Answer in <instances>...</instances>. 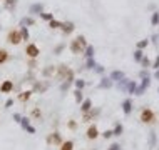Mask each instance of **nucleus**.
I'll return each mask as SVG.
<instances>
[{
	"mask_svg": "<svg viewBox=\"0 0 159 150\" xmlns=\"http://www.w3.org/2000/svg\"><path fill=\"white\" fill-rule=\"evenodd\" d=\"M69 128H71V130H75V128H77V124L74 122V120H69Z\"/></svg>",
	"mask_w": 159,
	"mask_h": 150,
	"instance_id": "33",
	"label": "nucleus"
},
{
	"mask_svg": "<svg viewBox=\"0 0 159 150\" xmlns=\"http://www.w3.org/2000/svg\"><path fill=\"white\" fill-rule=\"evenodd\" d=\"M30 97H32V90H27V92H22V94L19 95V100L20 102H27Z\"/></svg>",
	"mask_w": 159,
	"mask_h": 150,
	"instance_id": "18",
	"label": "nucleus"
},
{
	"mask_svg": "<svg viewBox=\"0 0 159 150\" xmlns=\"http://www.w3.org/2000/svg\"><path fill=\"white\" fill-rule=\"evenodd\" d=\"M15 2H17V0H7L5 2V5H7V9H12V7L15 5Z\"/></svg>",
	"mask_w": 159,
	"mask_h": 150,
	"instance_id": "35",
	"label": "nucleus"
},
{
	"mask_svg": "<svg viewBox=\"0 0 159 150\" xmlns=\"http://www.w3.org/2000/svg\"><path fill=\"white\" fill-rule=\"evenodd\" d=\"M62 48H64V45H59L55 48V54H59V52H62Z\"/></svg>",
	"mask_w": 159,
	"mask_h": 150,
	"instance_id": "45",
	"label": "nucleus"
},
{
	"mask_svg": "<svg viewBox=\"0 0 159 150\" xmlns=\"http://www.w3.org/2000/svg\"><path fill=\"white\" fill-rule=\"evenodd\" d=\"M109 150H121V145L119 144H112L111 147H109Z\"/></svg>",
	"mask_w": 159,
	"mask_h": 150,
	"instance_id": "39",
	"label": "nucleus"
},
{
	"mask_svg": "<svg viewBox=\"0 0 159 150\" xmlns=\"http://www.w3.org/2000/svg\"><path fill=\"white\" fill-rule=\"evenodd\" d=\"M97 113H99V108H96V110H94V108H91L89 112H85L84 115H82V120H80V122H91V120L97 115Z\"/></svg>",
	"mask_w": 159,
	"mask_h": 150,
	"instance_id": "8",
	"label": "nucleus"
},
{
	"mask_svg": "<svg viewBox=\"0 0 159 150\" xmlns=\"http://www.w3.org/2000/svg\"><path fill=\"white\" fill-rule=\"evenodd\" d=\"M7 60H9V52L3 50V48H0V63L7 62Z\"/></svg>",
	"mask_w": 159,
	"mask_h": 150,
	"instance_id": "20",
	"label": "nucleus"
},
{
	"mask_svg": "<svg viewBox=\"0 0 159 150\" xmlns=\"http://www.w3.org/2000/svg\"><path fill=\"white\" fill-rule=\"evenodd\" d=\"M136 88H137V83L134 82V80H129L127 87H126V92H127V94H136Z\"/></svg>",
	"mask_w": 159,
	"mask_h": 150,
	"instance_id": "15",
	"label": "nucleus"
},
{
	"mask_svg": "<svg viewBox=\"0 0 159 150\" xmlns=\"http://www.w3.org/2000/svg\"><path fill=\"white\" fill-rule=\"evenodd\" d=\"M94 70H96L97 74H104V67L102 65H96V67H94Z\"/></svg>",
	"mask_w": 159,
	"mask_h": 150,
	"instance_id": "37",
	"label": "nucleus"
},
{
	"mask_svg": "<svg viewBox=\"0 0 159 150\" xmlns=\"http://www.w3.org/2000/svg\"><path fill=\"white\" fill-rule=\"evenodd\" d=\"M74 83H75L77 88H80V90H82V88L85 87V82H84V80H74Z\"/></svg>",
	"mask_w": 159,
	"mask_h": 150,
	"instance_id": "29",
	"label": "nucleus"
},
{
	"mask_svg": "<svg viewBox=\"0 0 159 150\" xmlns=\"http://www.w3.org/2000/svg\"><path fill=\"white\" fill-rule=\"evenodd\" d=\"M92 108V102H91V99H84L82 100V103H80V112L85 113V112H89Z\"/></svg>",
	"mask_w": 159,
	"mask_h": 150,
	"instance_id": "12",
	"label": "nucleus"
},
{
	"mask_svg": "<svg viewBox=\"0 0 159 150\" xmlns=\"http://www.w3.org/2000/svg\"><path fill=\"white\" fill-rule=\"evenodd\" d=\"M149 85H151V79H149V77H144V79H142V83L136 88V95H142Z\"/></svg>",
	"mask_w": 159,
	"mask_h": 150,
	"instance_id": "7",
	"label": "nucleus"
},
{
	"mask_svg": "<svg viewBox=\"0 0 159 150\" xmlns=\"http://www.w3.org/2000/svg\"><path fill=\"white\" fill-rule=\"evenodd\" d=\"M60 28H62L64 34H71V32H74V28H75V27H74V23H72V22H64Z\"/></svg>",
	"mask_w": 159,
	"mask_h": 150,
	"instance_id": "14",
	"label": "nucleus"
},
{
	"mask_svg": "<svg viewBox=\"0 0 159 150\" xmlns=\"http://www.w3.org/2000/svg\"><path fill=\"white\" fill-rule=\"evenodd\" d=\"M25 54L30 57V59H37L39 54H40V50H39V47H37V45L30 43V45H27V48H25Z\"/></svg>",
	"mask_w": 159,
	"mask_h": 150,
	"instance_id": "6",
	"label": "nucleus"
},
{
	"mask_svg": "<svg viewBox=\"0 0 159 150\" xmlns=\"http://www.w3.org/2000/svg\"><path fill=\"white\" fill-rule=\"evenodd\" d=\"M112 83H114V80L111 79V77H102V79H101L99 87H101V88H111Z\"/></svg>",
	"mask_w": 159,
	"mask_h": 150,
	"instance_id": "10",
	"label": "nucleus"
},
{
	"mask_svg": "<svg viewBox=\"0 0 159 150\" xmlns=\"http://www.w3.org/2000/svg\"><path fill=\"white\" fill-rule=\"evenodd\" d=\"M85 65H87V68H94V67L97 65V63L94 62V59H92V57H91V59H87V63H85Z\"/></svg>",
	"mask_w": 159,
	"mask_h": 150,
	"instance_id": "30",
	"label": "nucleus"
},
{
	"mask_svg": "<svg viewBox=\"0 0 159 150\" xmlns=\"http://www.w3.org/2000/svg\"><path fill=\"white\" fill-rule=\"evenodd\" d=\"M124 77H126V75H124V72H121V70H114L112 74H111V79H112V80H116V82L122 80Z\"/></svg>",
	"mask_w": 159,
	"mask_h": 150,
	"instance_id": "16",
	"label": "nucleus"
},
{
	"mask_svg": "<svg viewBox=\"0 0 159 150\" xmlns=\"http://www.w3.org/2000/svg\"><path fill=\"white\" fill-rule=\"evenodd\" d=\"M122 112H124L126 115H129V113L132 112V102H131V99H126L124 102H122Z\"/></svg>",
	"mask_w": 159,
	"mask_h": 150,
	"instance_id": "11",
	"label": "nucleus"
},
{
	"mask_svg": "<svg viewBox=\"0 0 159 150\" xmlns=\"http://www.w3.org/2000/svg\"><path fill=\"white\" fill-rule=\"evenodd\" d=\"M84 52H85V57H87V59H91V57H94V45H87Z\"/></svg>",
	"mask_w": 159,
	"mask_h": 150,
	"instance_id": "22",
	"label": "nucleus"
},
{
	"mask_svg": "<svg viewBox=\"0 0 159 150\" xmlns=\"http://www.w3.org/2000/svg\"><path fill=\"white\" fill-rule=\"evenodd\" d=\"M24 23H27V25H34V18H25Z\"/></svg>",
	"mask_w": 159,
	"mask_h": 150,
	"instance_id": "41",
	"label": "nucleus"
},
{
	"mask_svg": "<svg viewBox=\"0 0 159 150\" xmlns=\"http://www.w3.org/2000/svg\"><path fill=\"white\" fill-rule=\"evenodd\" d=\"M49 27H50V28H60V27H62V23L52 18V20H50V23H49Z\"/></svg>",
	"mask_w": 159,
	"mask_h": 150,
	"instance_id": "26",
	"label": "nucleus"
},
{
	"mask_svg": "<svg viewBox=\"0 0 159 150\" xmlns=\"http://www.w3.org/2000/svg\"><path fill=\"white\" fill-rule=\"evenodd\" d=\"M12 88H14V83H12L10 80H5V82L2 83V87H0V92H2V94H9V92H12Z\"/></svg>",
	"mask_w": 159,
	"mask_h": 150,
	"instance_id": "13",
	"label": "nucleus"
},
{
	"mask_svg": "<svg viewBox=\"0 0 159 150\" xmlns=\"http://www.w3.org/2000/svg\"><path fill=\"white\" fill-rule=\"evenodd\" d=\"M122 132H124V127H122L121 124H116V127H114L112 133H114L116 137H121V135H122Z\"/></svg>",
	"mask_w": 159,
	"mask_h": 150,
	"instance_id": "19",
	"label": "nucleus"
},
{
	"mask_svg": "<svg viewBox=\"0 0 159 150\" xmlns=\"http://www.w3.org/2000/svg\"><path fill=\"white\" fill-rule=\"evenodd\" d=\"M32 12H42V5H39V3L32 5Z\"/></svg>",
	"mask_w": 159,
	"mask_h": 150,
	"instance_id": "34",
	"label": "nucleus"
},
{
	"mask_svg": "<svg viewBox=\"0 0 159 150\" xmlns=\"http://www.w3.org/2000/svg\"><path fill=\"white\" fill-rule=\"evenodd\" d=\"M25 130H27L28 133H35V128H34V127H32V125H28V127L25 128Z\"/></svg>",
	"mask_w": 159,
	"mask_h": 150,
	"instance_id": "42",
	"label": "nucleus"
},
{
	"mask_svg": "<svg viewBox=\"0 0 159 150\" xmlns=\"http://www.w3.org/2000/svg\"><path fill=\"white\" fill-rule=\"evenodd\" d=\"M154 77H156V79H159V68L156 70V74H154Z\"/></svg>",
	"mask_w": 159,
	"mask_h": 150,
	"instance_id": "47",
	"label": "nucleus"
},
{
	"mask_svg": "<svg viewBox=\"0 0 159 150\" xmlns=\"http://www.w3.org/2000/svg\"><path fill=\"white\" fill-rule=\"evenodd\" d=\"M12 103H14V100H7V103H5V107H12Z\"/></svg>",
	"mask_w": 159,
	"mask_h": 150,
	"instance_id": "46",
	"label": "nucleus"
},
{
	"mask_svg": "<svg viewBox=\"0 0 159 150\" xmlns=\"http://www.w3.org/2000/svg\"><path fill=\"white\" fill-rule=\"evenodd\" d=\"M20 35H22V40H28V37H30V35H28V30L25 27L20 28Z\"/></svg>",
	"mask_w": 159,
	"mask_h": 150,
	"instance_id": "24",
	"label": "nucleus"
},
{
	"mask_svg": "<svg viewBox=\"0 0 159 150\" xmlns=\"http://www.w3.org/2000/svg\"><path fill=\"white\" fill-rule=\"evenodd\" d=\"M74 97H75V102L77 103H80L84 100V95H82V90H80V88H77V90L74 92Z\"/></svg>",
	"mask_w": 159,
	"mask_h": 150,
	"instance_id": "21",
	"label": "nucleus"
},
{
	"mask_svg": "<svg viewBox=\"0 0 159 150\" xmlns=\"http://www.w3.org/2000/svg\"><path fill=\"white\" fill-rule=\"evenodd\" d=\"M139 75H141V79H144V77H149V75H148V72H146V70H142Z\"/></svg>",
	"mask_w": 159,
	"mask_h": 150,
	"instance_id": "44",
	"label": "nucleus"
},
{
	"mask_svg": "<svg viewBox=\"0 0 159 150\" xmlns=\"http://www.w3.org/2000/svg\"><path fill=\"white\" fill-rule=\"evenodd\" d=\"M32 115H34V117H42V113H40V110H39V108H34V112H32Z\"/></svg>",
	"mask_w": 159,
	"mask_h": 150,
	"instance_id": "40",
	"label": "nucleus"
},
{
	"mask_svg": "<svg viewBox=\"0 0 159 150\" xmlns=\"http://www.w3.org/2000/svg\"><path fill=\"white\" fill-rule=\"evenodd\" d=\"M69 72H71V68H69L67 65H59L57 67V79H60V80H64V82H66V79H67V75H69Z\"/></svg>",
	"mask_w": 159,
	"mask_h": 150,
	"instance_id": "5",
	"label": "nucleus"
},
{
	"mask_svg": "<svg viewBox=\"0 0 159 150\" xmlns=\"http://www.w3.org/2000/svg\"><path fill=\"white\" fill-rule=\"evenodd\" d=\"M85 47H87V42H85V37L84 35H79V37H75L74 40H72L71 43V52L75 55L82 54V52L85 50Z\"/></svg>",
	"mask_w": 159,
	"mask_h": 150,
	"instance_id": "1",
	"label": "nucleus"
},
{
	"mask_svg": "<svg viewBox=\"0 0 159 150\" xmlns=\"http://www.w3.org/2000/svg\"><path fill=\"white\" fill-rule=\"evenodd\" d=\"M112 135H114V133H112V130H105V132L102 133V137H104L105 140H107V139H111Z\"/></svg>",
	"mask_w": 159,
	"mask_h": 150,
	"instance_id": "31",
	"label": "nucleus"
},
{
	"mask_svg": "<svg viewBox=\"0 0 159 150\" xmlns=\"http://www.w3.org/2000/svg\"><path fill=\"white\" fill-rule=\"evenodd\" d=\"M7 42L12 43V45H19L22 42V35H20V30H12L7 35Z\"/></svg>",
	"mask_w": 159,
	"mask_h": 150,
	"instance_id": "2",
	"label": "nucleus"
},
{
	"mask_svg": "<svg viewBox=\"0 0 159 150\" xmlns=\"http://www.w3.org/2000/svg\"><path fill=\"white\" fill-rule=\"evenodd\" d=\"M141 63H142V65H144V67H149V65H151V62H149V59H148V57H142Z\"/></svg>",
	"mask_w": 159,
	"mask_h": 150,
	"instance_id": "32",
	"label": "nucleus"
},
{
	"mask_svg": "<svg viewBox=\"0 0 159 150\" xmlns=\"http://www.w3.org/2000/svg\"><path fill=\"white\" fill-rule=\"evenodd\" d=\"M40 17H42L44 20H49V22H50V20H52V18H54V17H52V15H50V14H40Z\"/></svg>",
	"mask_w": 159,
	"mask_h": 150,
	"instance_id": "36",
	"label": "nucleus"
},
{
	"mask_svg": "<svg viewBox=\"0 0 159 150\" xmlns=\"http://www.w3.org/2000/svg\"><path fill=\"white\" fill-rule=\"evenodd\" d=\"M47 144L50 145H62V137H60V133L59 132H54V133H50V135L47 137Z\"/></svg>",
	"mask_w": 159,
	"mask_h": 150,
	"instance_id": "4",
	"label": "nucleus"
},
{
	"mask_svg": "<svg viewBox=\"0 0 159 150\" xmlns=\"http://www.w3.org/2000/svg\"><path fill=\"white\" fill-rule=\"evenodd\" d=\"M60 150H74V142H72V140L62 142V145H60Z\"/></svg>",
	"mask_w": 159,
	"mask_h": 150,
	"instance_id": "17",
	"label": "nucleus"
},
{
	"mask_svg": "<svg viewBox=\"0 0 159 150\" xmlns=\"http://www.w3.org/2000/svg\"><path fill=\"white\" fill-rule=\"evenodd\" d=\"M14 120H15V122H20V120H22V117H20L19 113H15V115H14Z\"/></svg>",
	"mask_w": 159,
	"mask_h": 150,
	"instance_id": "43",
	"label": "nucleus"
},
{
	"mask_svg": "<svg viewBox=\"0 0 159 150\" xmlns=\"http://www.w3.org/2000/svg\"><path fill=\"white\" fill-rule=\"evenodd\" d=\"M153 68H156V70H157V68H159V55L156 57V59H154V63H153Z\"/></svg>",
	"mask_w": 159,
	"mask_h": 150,
	"instance_id": "38",
	"label": "nucleus"
},
{
	"mask_svg": "<svg viewBox=\"0 0 159 150\" xmlns=\"http://www.w3.org/2000/svg\"><path fill=\"white\" fill-rule=\"evenodd\" d=\"M151 23H153V25H157V23H159V12H154V14H153V17H151Z\"/></svg>",
	"mask_w": 159,
	"mask_h": 150,
	"instance_id": "25",
	"label": "nucleus"
},
{
	"mask_svg": "<svg viewBox=\"0 0 159 150\" xmlns=\"http://www.w3.org/2000/svg\"><path fill=\"white\" fill-rule=\"evenodd\" d=\"M149 145H151V147H154V145H156V133H154V132L149 133Z\"/></svg>",
	"mask_w": 159,
	"mask_h": 150,
	"instance_id": "27",
	"label": "nucleus"
},
{
	"mask_svg": "<svg viewBox=\"0 0 159 150\" xmlns=\"http://www.w3.org/2000/svg\"><path fill=\"white\" fill-rule=\"evenodd\" d=\"M142 57H144V55H142V50H141V48H137V50L134 52V60H136V62H141Z\"/></svg>",
	"mask_w": 159,
	"mask_h": 150,
	"instance_id": "23",
	"label": "nucleus"
},
{
	"mask_svg": "<svg viewBox=\"0 0 159 150\" xmlns=\"http://www.w3.org/2000/svg\"><path fill=\"white\" fill-rule=\"evenodd\" d=\"M148 43H149L148 39H146V40H141V42H137V48H141V50H142V48L148 47Z\"/></svg>",
	"mask_w": 159,
	"mask_h": 150,
	"instance_id": "28",
	"label": "nucleus"
},
{
	"mask_svg": "<svg viewBox=\"0 0 159 150\" xmlns=\"http://www.w3.org/2000/svg\"><path fill=\"white\" fill-rule=\"evenodd\" d=\"M85 135H87L89 140H94V139H97V137H99V130H97L96 125H91V127L87 128V133H85Z\"/></svg>",
	"mask_w": 159,
	"mask_h": 150,
	"instance_id": "9",
	"label": "nucleus"
},
{
	"mask_svg": "<svg viewBox=\"0 0 159 150\" xmlns=\"http://www.w3.org/2000/svg\"><path fill=\"white\" fill-rule=\"evenodd\" d=\"M141 122L142 124H153L154 122V112L149 108H142L141 112Z\"/></svg>",
	"mask_w": 159,
	"mask_h": 150,
	"instance_id": "3",
	"label": "nucleus"
}]
</instances>
